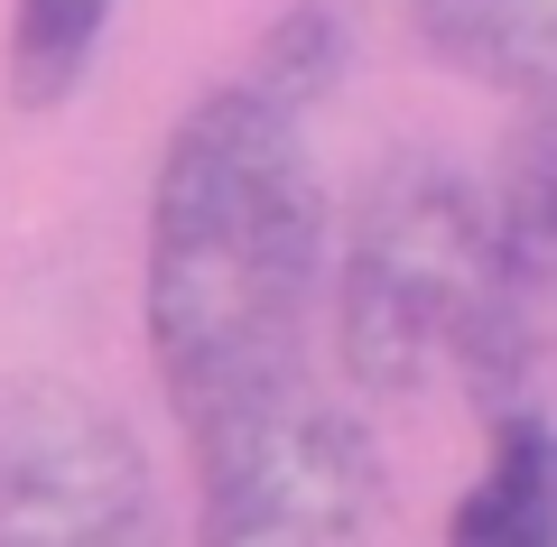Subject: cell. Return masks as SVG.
<instances>
[{"label": "cell", "instance_id": "1", "mask_svg": "<svg viewBox=\"0 0 557 547\" xmlns=\"http://www.w3.org/2000/svg\"><path fill=\"white\" fill-rule=\"evenodd\" d=\"M325 176L307 112L260 75H233L177 112L149 176L139 325L177 427L307 372L325 297Z\"/></svg>", "mask_w": 557, "mask_h": 547}, {"label": "cell", "instance_id": "2", "mask_svg": "<svg viewBox=\"0 0 557 547\" xmlns=\"http://www.w3.org/2000/svg\"><path fill=\"white\" fill-rule=\"evenodd\" d=\"M493 288V196L456 158H391L335 241V362L362 399H418L465 372Z\"/></svg>", "mask_w": 557, "mask_h": 547}, {"label": "cell", "instance_id": "3", "mask_svg": "<svg viewBox=\"0 0 557 547\" xmlns=\"http://www.w3.org/2000/svg\"><path fill=\"white\" fill-rule=\"evenodd\" d=\"M196 455V547H372L381 520V446L354 399L317 372L186 427Z\"/></svg>", "mask_w": 557, "mask_h": 547}, {"label": "cell", "instance_id": "4", "mask_svg": "<svg viewBox=\"0 0 557 547\" xmlns=\"http://www.w3.org/2000/svg\"><path fill=\"white\" fill-rule=\"evenodd\" d=\"M0 547H159L149 455L102 399L65 381L0 399Z\"/></svg>", "mask_w": 557, "mask_h": 547}, {"label": "cell", "instance_id": "5", "mask_svg": "<svg viewBox=\"0 0 557 547\" xmlns=\"http://www.w3.org/2000/svg\"><path fill=\"white\" fill-rule=\"evenodd\" d=\"M483 196H493V288L456 381L483 399V418H511L548 409L557 390V84L520 94Z\"/></svg>", "mask_w": 557, "mask_h": 547}, {"label": "cell", "instance_id": "6", "mask_svg": "<svg viewBox=\"0 0 557 547\" xmlns=\"http://www.w3.org/2000/svg\"><path fill=\"white\" fill-rule=\"evenodd\" d=\"M446 547H557V418L548 409L493 418V455L465 483Z\"/></svg>", "mask_w": 557, "mask_h": 547}, {"label": "cell", "instance_id": "7", "mask_svg": "<svg viewBox=\"0 0 557 547\" xmlns=\"http://www.w3.org/2000/svg\"><path fill=\"white\" fill-rule=\"evenodd\" d=\"M418 47L493 94L557 84V0H409Z\"/></svg>", "mask_w": 557, "mask_h": 547}, {"label": "cell", "instance_id": "8", "mask_svg": "<svg viewBox=\"0 0 557 547\" xmlns=\"http://www.w3.org/2000/svg\"><path fill=\"white\" fill-rule=\"evenodd\" d=\"M112 0H20L10 10V102L20 112H57L102 57Z\"/></svg>", "mask_w": 557, "mask_h": 547}, {"label": "cell", "instance_id": "9", "mask_svg": "<svg viewBox=\"0 0 557 547\" xmlns=\"http://www.w3.org/2000/svg\"><path fill=\"white\" fill-rule=\"evenodd\" d=\"M242 75H260L270 94H288L298 112H317V102L335 94V75H344V10L298 0V10H288V20L260 38V57L242 65Z\"/></svg>", "mask_w": 557, "mask_h": 547}]
</instances>
